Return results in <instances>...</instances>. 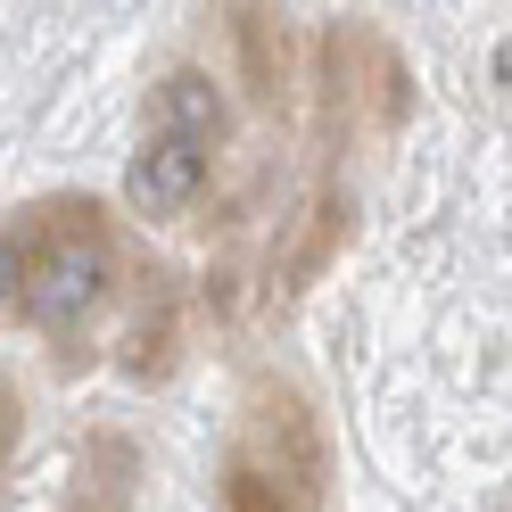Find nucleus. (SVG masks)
<instances>
[{"mask_svg":"<svg viewBox=\"0 0 512 512\" xmlns=\"http://www.w3.org/2000/svg\"><path fill=\"white\" fill-rule=\"evenodd\" d=\"M232 50H240V75L265 108L290 100V25H281V9H232Z\"/></svg>","mask_w":512,"mask_h":512,"instance_id":"5","label":"nucleus"},{"mask_svg":"<svg viewBox=\"0 0 512 512\" xmlns=\"http://www.w3.org/2000/svg\"><path fill=\"white\" fill-rule=\"evenodd\" d=\"M496 83H512V42H504V50H496Z\"/></svg>","mask_w":512,"mask_h":512,"instance_id":"10","label":"nucleus"},{"mask_svg":"<svg viewBox=\"0 0 512 512\" xmlns=\"http://www.w3.org/2000/svg\"><path fill=\"white\" fill-rule=\"evenodd\" d=\"M347 232H356V207L339 199V190H314V207H306V232H298V248H290V265H281V290H306L314 273L331 265V256L347 248Z\"/></svg>","mask_w":512,"mask_h":512,"instance_id":"6","label":"nucleus"},{"mask_svg":"<svg viewBox=\"0 0 512 512\" xmlns=\"http://www.w3.org/2000/svg\"><path fill=\"white\" fill-rule=\"evenodd\" d=\"M223 512H298V504L281 496L248 455H232V463H223Z\"/></svg>","mask_w":512,"mask_h":512,"instance_id":"9","label":"nucleus"},{"mask_svg":"<svg viewBox=\"0 0 512 512\" xmlns=\"http://www.w3.org/2000/svg\"><path fill=\"white\" fill-rule=\"evenodd\" d=\"M9 298L42 331H67L108 298V215H100V199L58 190V199L17 207V223H9Z\"/></svg>","mask_w":512,"mask_h":512,"instance_id":"1","label":"nucleus"},{"mask_svg":"<svg viewBox=\"0 0 512 512\" xmlns=\"http://www.w3.org/2000/svg\"><path fill=\"white\" fill-rule=\"evenodd\" d=\"M314 83H323V133L347 141L356 124H405L413 116V75L372 25H323L314 34Z\"/></svg>","mask_w":512,"mask_h":512,"instance_id":"2","label":"nucleus"},{"mask_svg":"<svg viewBox=\"0 0 512 512\" xmlns=\"http://www.w3.org/2000/svg\"><path fill=\"white\" fill-rule=\"evenodd\" d=\"M207 141H190V133H149L133 149V166H124V199H133L141 215H182L190 199H199V182H207Z\"/></svg>","mask_w":512,"mask_h":512,"instance_id":"4","label":"nucleus"},{"mask_svg":"<svg viewBox=\"0 0 512 512\" xmlns=\"http://www.w3.org/2000/svg\"><path fill=\"white\" fill-rule=\"evenodd\" d=\"M149 116H157V133H190V141H223V100H215V83L207 75H166L157 83V100H149Z\"/></svg>","mask_w":512,"mask_h":512,"instance_id":"7","label":"nucleus"},{"mask_svg":"<svg viewBox=\"0 0 512 512\" xmlns=\"http://www.w3.org/2000/svg\"><path fill=\"white\" fill-rule=\"evenodd\" d=\"M174 339H182V314H174L166 290H157V306H141V323L124 331V372L133 380H166L174 372Z\"/></svg>","mask_w":512,"mask_h":512,"instance_id":"8","label":"nucleus"},{"mask_svg":"<svg viewBox=\"0 0 512 512\" xmlns=\"http://www.w3.org/2000/svg\"><path fill=\"white\" fill-rule=\"evenodd\" d=\"M240 455L273 479L281 496H290L298 512L323 504L331 488V446H323V422H314V405L290 389V380H248V446Z\"/></svg>","mask_w":512,"mask_h":512,"instance_id":"3","label":"nucleus"}]
</instances>
